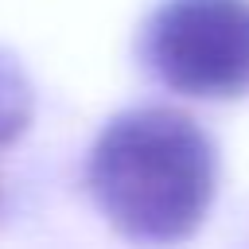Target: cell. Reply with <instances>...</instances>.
Wrapping results in <instances>:
<instances>
[{"mask_svg":"<svg viewBox=\"0 0 249 249\" xmlns=\"http://www.w3.org/2000/svg\"><path fill=\"white\" fill-rule=\"evenodd\" d=\"M86 187L121 237L148 245L183 241L214 202L218 152L179 109H124L93 140Z\"/></svg>","mask_w":249,"mask_h":249,"instance_id":"obj_1","label":"cell"},{"mask_svg":"<svg viewBox=\"0 0 249 249\" xmlns=\"http://www.w3.org/2000/svg\"><path fill=\"white\" fill-rule=\"evenodd\" d=\"M148 70L187 97L249 89V0H163L140 35Z\"/></svg>","mask_w":249,"mask_h":249,"instance_id":"obj_2","label":"cell"},{"mask_svg":"<svg viewBox=\"0 0 249 249\" xmlns=\"http://www.w3.org/2000/svg\"><path fill=\"white\" fill-rule=\"evenodd\" d=\"M35 113V89L16 54L0 51V148L19 140Z\"/></svg>","mask_w":249,"mask_h":249,"instance_id":"obj_3","label":"cell"}]
</instances>
